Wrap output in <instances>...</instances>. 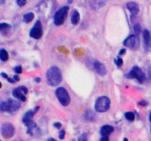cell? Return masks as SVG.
I'll return each instance as SVG.
<instances>
[{"mask_svg": "<svg viewBox=\"0 0 151 141\" xmlns=\"http://www.w3.org/2000/svg\"><path fill=\"white\" fill-rule=\"evenodd\" d=\"M13 79H14L16 82H18V81L20 80V79H19V76H17V75H15V76H13Z\"/></svg>", "mask_w": 151, "mask_h": 141, "instance_id": "obj_33", "label": "cell"}, {"mask_svg": "<svg viewBox=\"0 0 151 141\" xmlns=\"http://www.w3.org/2000/svg\"><path fill=\"white\" fill-rule=\"evenodd\" d=\"M150 122H151V113H150Z\"/></svg>", "mask_w": 151, "mask_h": 141, "instance_id": "obj_38", "label": "cell"}, {"mask_svg": "<svg viewBox=\"0 0 151 141\" xmlns=\"http://www.w3.org/2000/svg\"><path fill=\"white\" fill-rule=\"evenodd\" d=\"M125 52H126V49H125V48H122V49L119 51V55H122V54H125Z\"/></svg>", "mask_w": 151, "mask_h": 141, "instance_id": "obj_31", "label": "cell"}, {"mask_svg": "<svg viewBox=\"0 0 151 141\" xmlns=\"http://www.w3.org/2000/svg\"><path fill=\"white\" fill-rule=\"evenodd\" d=\"M43 29L41 22L40 21H37L32 29L29 31V36L35 39H39L42 37Z\"/></svg>", "mask_w": 151, "mask_h": 141, "instance_id": "obj_10", "label": "cell"}, {"mask_svg": "<svg viewBox=\"0 0 151 141\" xmlns=\"http://www.w3.org/2000/svg\"><path fill=\"white\" fill-rule=\"evenodd\" d=\"M39 109V107H36L33 109V110H29V111L27 112L23 116V118H22V121L24 123L25 126L28 128V133H30L32 135V130L33 128L36 127V123L33 120V116L35 113H37V111Z\"/></svg>", "mask_w": 151, "mask_h": 141, "instance_id": "obj_2", "label": "cell"}, {"mask_svg": "<svg viewBox=\"0 0 151 141\" xmlns=\"http://www.w3.org/2000/svg\"><path fill=\"white\" fill-rule=\"evenodd\" d=\"M34 17H35V15L32 12H29L27 13H25L23 16V21L25 23H29V22L32 21L33 20Z\"/></svg>", "mask_w": 151, "mask_h": 141, "instance_id": "obj_17", "label": "cell"}, {"mask_svg": "<svg viewBox=\"0 0 151 141\" xmlns=\"http://www.w3.org/2000/svg\"><path fill=\"white\" fill-rule=\"evenodd\" d=\"M69 6H63L55 12L54 17H53V21L56 26H60L64 23L65 19L69 13Z\"/></svg>", "mask_w": 151, "mask_h": 141, "instance_id": "obj_4", "label": "cell"}, {"mask_svg": "<svg viewBox=\"0 0 151 141\" xmlns=\"http://www.w3.org/2000/svg\"><path fill=\"white\" fill-rule=\"evenodd\" d=\"M78 141H88V138H87L86 134V133L82 134V135L78 137Z\"/></svg>", "mask_w": 151, "mask_h": 141, "instance_id": "obj_24", "label": "cell"}, {"mask_svg": "<svg viewBox=\"0 0 151 141\" xmlns=\"http://www.w3.org/2000/svg\"><path fill=\"white\" fill-rule=\"evenodd\" d=\"M115 63H116V65L118 67H120V66H122V65L123 64V60H122V59L121 58V57H118L115 60Z\"/></svg>", "mask_w": 151, "mask_h": 141, "instance_id": "obj_23", "label": "cell"}, {"mask_svg": "<svg viewBox=\"0 0 151 141\" xmlns=\"http://www.w3.org/2000/svg\"><path fill=\"white\" fill-rule=\"evenodd\" d=\"M139 105L143 106V107H145V106L147 105V102L145 101V100H142L139 102Z\"/></svg>", "mask_w": 151, "mask_h": 141, "instance_id": "obj_28", "label": "cell"}, {"mask_svg": "<svg viewBox=\"0 0 151 141\" xmlns=\"http://www.w3.org/2000/svg\"><path fill=\"white\" fill-rule=\"evenodd\" d=\"M20 102L17 100L8 99L5 101H2L0 104V110L1 112L14 113L20 108Z\"/></svg>", "mask_w": 151, "mask_h": 141, "instance_id": "obj_3", "label": "cell"}, {"mask_svg": "<svg viewBox=\"0 0 151 141\" xmlns=\"http://www.w3.org/2000/svg\"><path fill=\"white\" fill-rule=\"evenodd\" d=\"M150 132H151V129H150Z\"/></svg>", "mask_w": 151, "mask_h": 141, "instance_id": "obj_39", "label": "cell"}, {"mask_svg": "<svg viewBox=\"0 0 151 141\" xmlns=\"http://www.w3.org/2000/svg\"><path fill=\"white\" fill-rule=\"evenodd\" d=\"M123 45L130 49L137 50L140 46V38L137 35H131L124 41Z\"/></svg>", "mask_w": 151, "mask_h": 141, "instance_id": "obj_8", "label": "cell"}, {"mask_svg": "<svg viewBox=\"0 0 151 141\" xmlns=\"http://www.w3.org/2000/svg\"><path fill=\"white\" fill-rule=\"evenodd\" d=\"M86 119L88 120H93L95 118V115H94V113L91 111H87L85 115Z\"/></svg>", "mask_w": 151, "mask_h": 141, "instance_id": "obj_21", "label": "cell"}, {"mask_svg": "<svg viewBox=\"0 0 151 141\" xmlns=\"http://www.w3.org/2000/svg\"><path fill=\"white\" fill-rule=\"evenodd\" d=\"M35 81H36L37 82H40V81H41V79H40L39 77H37V78H35Z\"/></svg>", "mask_w": 151, "mask_h": 141, "instance_id": "obj_35", "label": "cell"}, {"mask_svg": "<svg viewBox=\"0 0 151 141\" xmlns=\"http://www.w3.org/2000/svg\"><path fill=\"white\" fill-rule=\"evenodd\" d=\"M54 126L55 128H57V129H60V128H61V126H62V125H61V123H60V122H56V123H55L54 124Z\"/></svg>", "mask_w": 151, "mask_h": 141, "instance_id": "obj_29", "label": "cell"}, {"mask_svg": "<svg viewBox=\"0 0 151 141\" xmlns=\"http://www.w3.org/2000/svg\"><path fill=\"white\" fill-rule=\"evenodd\" d=\"M16 2V4H17L19 6H20V7H23V6H24L25 4H26L27 1H23V0H17Z\"/></svg>", "mask_w": 151, "mask_h": 141, "instance_id": "obj_27", "label": "cell"}, {"mask_svg": "<svg viewBox=\"0 0 151 141\" xmlns=\"http://www.w3.org/2000/svg\"><path fill=\"white\" fill-rule=\"evenodd\" d=\"M55 95L59 102L63 106L66 107L70 104V96L68 91L64 88H62V87L58 88L55 90Z\"/></svg>", "mask_w": 151, "mask_h": 141, "instance_id": "obj_7", "label": "cell"}, {"mask_svg": "<svg viewBox=\"0 0 151 141\" xmlns=\"http://www.w3.org/2000/svg\"><path fill=\"white\" fill-rule=\"evenodd\" d=\"M11 28V26H10L9 24L7 23H1L0 24V32L2 34L5 35L7 34V32H8L9 29Z\"/></svg>", "mask_w": 151, "mask_h": 141, "instance_id": "obj_18", "label": "cell"}, {"mask_svg": "<svg viewBox=\"0 0 151 141\" xmlns=\"http://www.w3.org/2000/svg\"><path fill=\"white\" fill-rule=\"evenodd\" d=\"M1 76H3V77L5 78V79H8V77H9V76H7V74H6V73H3V72H2V73H1Z\"/></svg>", "mask_w": 151, "mask_h": 141, "instance_id": "obj_34", "label": "cell"}, {"mask_svg": "<svg viewBox=\"0 0 151 141\" xmlns=\"http://www.w3.org/2000/svg\"><path fill=\"white\" fill-rule=\"evenodd\" d=\"M143 39H144L145 46V48H148L150 40V34L147 29H145L143 31Z\"/></svg>", "mask_w": 151, "mask_h": 141, "instance_id": "obj_16", "label": "cell"}, {"mask_svg": "<svg viewBox=\"0 0 151 141\" xmlns=\"http://www.w3.org/2000/svg\"><path fill=\"white\" fill-rule=\"evenodd\" d=\"M62 75L59 68L52 66L47 72V82L50 86H57L61 82Z\"/></svg>", "mask_w": 151, "mask_h": 141, "instance_id": "obj_1", "label": "cell"}, {"mask_svg": "<svg viewBox=\"0 0 151 141\" xmlns=\"http://www.w3.org/2000/svg\"><path fill=\"white\" fill-rule=\"evenodd\" d=\"M100 141H109V137H103L100 139Z\"/></svg>", "mask_w": 151, "mask_h": 141, "instance_id": "obj_32", "label": "cell"}, {"mask_svg": "<svg viewBox=\"0 0 151 141\" xmlns=\"http://www.w3.org/2000/svg\"><path fill=\"white\" fill-rule=\"evenodd\" d=\"M65 135H66V132H65V130H63V129H61V130L59 132V138H60V140H63L64 139L65 137Z\"/></svg>", "mask_w": 151, "mask_h": 141, "instance_id": "obj_26", "label": "cell"}, {"mask_svg": "<svg viewBox=\"0 0 151 141\" xmlns=\"http://www.w3.org/2000/svg\"><path fill=\"white\" fill-rule=\"evenodd\" d=\"M93 66H94V69L95 70V71L99 75L102 76H106V73H107V68L103 63H100L98 60H95L93 63Z\"/></svg>", "mask_w": 151, "mask_h": 141, "instance_id": "obj_12", "label": "cell"}, {"mask_svg": "<svg viewBox=\"0 0 151 141\" xmlns=\"http://www.w3.org/2000/svg\"><path fill=\"white\" fill-rule=\"evenodd\" d=\"M114 132V127L110 125H104L100 129V135L103 137H109Z\"/></svg>", "mask_w": 151, "mask_h": 141, "instance_id": "obj_14", "label": "cell"}, {"mask_svg": "<svg viewBox=\"0 0 151 141\" xmlns=\"http://www.w3.org/2000/svg\"><path fill=\"white\" fill-rule=\"evenodd\" d=\"M134 32H136V34H137V35H139V34L141 33V32H142V27H141V26H140L139 24L137 23V24H136L135 25H134Z\"/></svg>", "mask_w": 151, "mask_h": 141, "instance_id": "obj_22", "label": "cell"}, {"mask_svg": "<svg viewBox=\"0 0 151 141\" xmlns=\"http://www.w3.org/2000/svg\"><path fill=\"white\" fill-rule=\"evenodd\" d=\"M28 90L26 87L24 86H20L18 88H15L13 90V95L16 98L19 100H22V101H26V96L25 95L27 94Z\"/></svg>", "mask_w": 151, "mask_h": 141, "instance_id": "obj_11", "label": "cell"}, {"mask_svg": "<svg viewBox=\"0 0 151 141\" xmlns=\"http://www.w3.org/2000/svg\"><path fill=\"white\" fill-rule=\"evenodd\" d=\"M80 13L78 10H74L73 13L72 14V17H71V22L73 25H77L80 21Z\"/></svg>", "mask_w": 151, "mask_h": 141, "instance_id": "obj_15", "label": "cell"}, {"mask_svg": "<svg viewBox=\"0 0 151 141\" xmlns=\"http://www.w3.org/2000/svg\"><path fill=\"white\" fill-rule=\"evenodd\" d=\"M128 79H136L139 83H143L146 79V76L144 72L138 66H134L131 70L125 75Z\"/></svg>", "mask_w": 151, "mask_h": 141, "instance_id": "obj_5", "label": "cell"}, {"mask_svg": "<svg viewBox=\"0 0 151 141\" xmlns=\"http://www.w3.org/2000/svg\"><path fill=\"white\" fill-rule=\"evenodd\" d=\"M123 141H128V139H127V138H124Z\"/></svg>", "mask_w": 151, "mask_h": 141, "instance_id": "obj_37", "label": "cell"}, {"mask_svg": "<svg viewBox=\"0 0 151 141\" xmlns=\"http://www.w3.org/2000/svg\"><path fill=\"white\" fill-rule=\"evenodd\" d=\"M125 117L129 121H134L135 120V114L133 112H127V113H125Z\"/></svg>", "mask_w": 151, "mask_h": 141, "instance_id": "obj_20", "label": "cell"}, {"mask_svg": "<svg viewBox=\"0 0 151 141\" xmlns=\"http://www.w3.org/2000/svg\"><path fill=\"white\" fill-rule=\"evenodd\" d=\"M1 132L4 137L10 138L14 135L15 127L12 123H4L1 125Z\"/></svg>", "mask_w": 151, "mask_h": 141, "instance_id": "obj_9", "label": "cell"}, {"mask_svg": "<svg viewBox=\"0 0 151 141\" xmlns=\"http://www.w3.org/2000/svg\"><path fill=\"white\" fill-rule=\"evenodd\" d=\"M111 101L107 96H100L96 100L94 104V108L99 113H105L110 107Z\"/></svg>", "mask_w": 151, "mask_h": 141, "instance_id": "obj_6", "label": "cell"}, {"mask_svg": "<svg viewBox=\"0 0 151 141\" xmlns=\"http://www.w3.org/2000/svg\"><path fill=\"white\" fill-rule=\"evenodd\" d=\"M0 58H1V61L3 62H5L8 60V53H7V51L4 48H1L0 49Z\"/></svg>", "mask_w": 151, "mask_h": 141, "instance_id": "obj_19", "label": "cell"}, {"mask_svg": "<svg viewBox=\"0 0 151 141\" xmlns=\"http://www.w3.org/2000/svg\"><path fill=\"white\" fill-rule=\"evenodd\" d=\"M47 141H56V140H55L54 138H49Z\"/></svg>", "mask_w": 151, "mask_h": 141, "instance_id": "obj_36", "label": "cell"}, {"mask_svg": "<svg viewBox=\"0 0 151 141\" xmlns=\"http://www.w3.org/2000/svg\"><path fill=\"white\" fill-rule=\"evenodd\" d=\"M13 70L16 73H21L22 72V68L21 66H17L13 68Z\"/></svg>", "mask_w": 151, "mask_h": 141, "instance_id": "obj_25", "label": "cell"}, {"mask_svg": "<svg viewBox=\"0 0 151 141\" xmlns=\"http://www.w3.org/2000/svg\"><path fill=\"white\" fill-rule=\"evenodd\" d=\"M127 8L133 16H136L139 12V6L137 2H134V1H130L127 3Z\"/></svg>", "mask_w": 151, "mask_h": 141, "instance_id": "obj_13", "label": "cell"}, {"mask_svg": "<svg viewBox=\"0 0 151 141\" xmlns=\"http://www.w3.org/2000/svg\"><path fill=\"white\" fill-rule=\"evenodd\" d=\"M147 76H148V79L151 81V66H149L148 70H147Z\"/></svg>", "mask_w": 151, "mask_h": 141, "instance_id": "obj_30", "label": "cell"}]
</instances>
